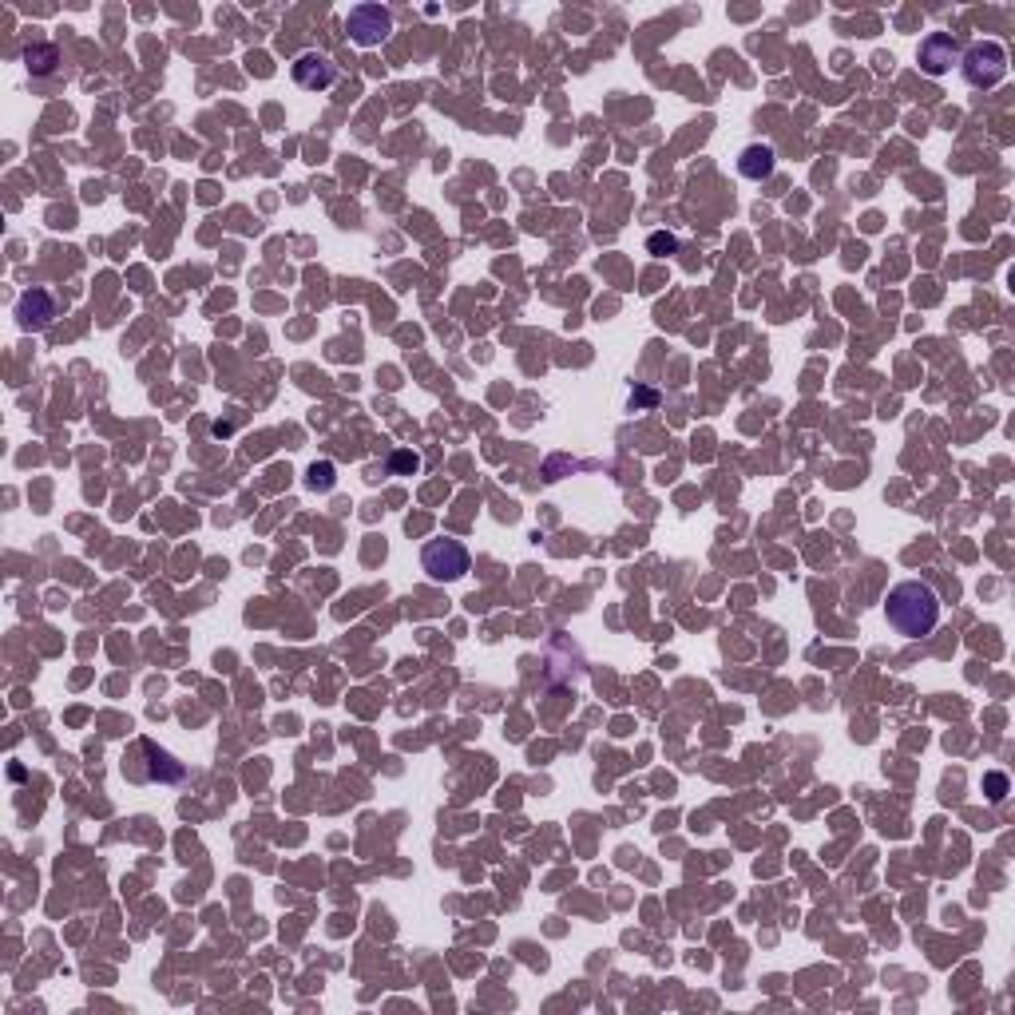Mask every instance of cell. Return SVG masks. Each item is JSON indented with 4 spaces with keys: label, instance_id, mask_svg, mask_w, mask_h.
<instances>
[{
    "label": "cell",
    "instance_id": "cell-1",
    "mask_svg": "<svg viewBox=\"0 0 1015 1015\" xmlns=\"http://www.w3.org/2000/svg\"><path fill=\"white\" fill-rule=\"evenodd\" d=\"M889 627L904 639H920L940 623V595L924 579H904L885 599Z\"/></svg>",
    "mask_w": 1015,
    "mask_h": 1015
},
{
    "label": "cell",
    "instance_id": "cell-2",
    "mask_svg": "<svg viewBox=\"0 0 1015 1015\" xmlns=\"http://www.w3.org/2000/svg\"><path fill=\"white\" fill-rule=\"evenodd\" d=\"M960 68L972 88H996L1008 76V48L1000 40H976L960 52Z\"/></svg>",
    "mask_w": 1015,
    "mask_h": 1015
},
{
    "label": "cell",
    "instance_id": "cell-3",
    "mask_svg": "<svg viewBox=\"0 0 1015 1015\" xmlns=\"http://www.w3.org/2000/svg\"><path fill=\"white\" fill-rule=\"evenodd\" d=\"M345 28H349V36H353L361 48H373V44H381V40L393 32V12H389L385 4H357V8L349 12Z\"/></svg>",
    "mask_w": 1015,
    "mask_h": 1015
},
{
    "label": "cell",
    "instance_id": "cell-4",
    "mask_svg": "<svg viewBox=\"0 0 1015 1015\" xmlns=\"http://www.w3.org/2000/svg\"><path fill=\"white\" fill-rule=\"evenodd\" d=\"M421 564L433 579H460L468 571V552L464 544L456 540H433L425 552H421Z\"/></svg>",
    "mask_w": 1015,
    "mask_h": 1015
},
{
    "label": "cell",
    "instance_id": "cell-5",
    "mask_svg": "<svg viewBox=\"0 0 1015 1015\" xmlns=\"http://www.w3.org/2000/svg\"><path fill=\"white\" fill-rule=\"evenodd\" d=\"M952 64H960V40L952 32H932L920 40V68L928 76H944Z\"/></svg>",
    "mask_w": 1015,
    "mask_h": 1015
},
{
    "label": "cell",
    "instance_id": "cell-6",
    "mask_svg": "<svg viewBox=\"0 0 1015 1015\" xmlns=\"http://www.w3.org/2000/svg\"><path fill=\"white\" fill-rule=\"evenodd\" d=\"M334 76H338V68H334V60L322 56V52H302V56L294 60V84L306 88V92H326V88L334 84Z\"/></svg>",
    "mask_w": 1015,
    "mask_h": 1015
},
{
    "label": "cell",
    "instance_id": "cell-7",
    "mask_svg": "<svg viewBox=\"0 0 1015 1015\" xmlns=\"http://www.w3.org/2000/svg\"><path fill=\"white\" fill-rule=\"evenodd\" d=\"M16 318L24 330H44L52 318H56V302L48 290H28L20 302H16Z\"/></svg>",
    "mask_w": 1015,
    "mask_h": 1015
},
{
    "label": "cell",
    "instance_id": "cell-8",
    "mask_svg": "<svg viewBox=\"0 0 1015 1015\" xmlns=\"http://www.w3.org/2000/svg\"><path fill=\"white\" fill-rule=\"evenodd\" d=\"M774 167H778V155H774V147H766V143H754V147H746V151L738 155V171H742L746 179H754V183L770 179Z\"/></svg>",
    "mask_w": 1015,
    "mask_h": 1015
},
{
    "label": "cell",
    "instance_id": "cell-9",
    "mask_svg": "<svg viewBox=\"0 0 1015 1015\" xmlns=\"http://www.w3.org/2000/svg\"><path fill=\"white\" fill-rule=\"evenodd\" d=\"M24 64H28L32 76H52L56 64H60V52H56V44H28L24 48Z\"/></svg>",
    "mask_w": 1015,
    "mask_h": 1015
},
{
    "label": "cell",
    "instance_id": "cell-10",
    "mask_svg": "<svg viewBox=\"0 0 1015 1015\" xmlns=\"http://www.w3.org/2000/svg\"><path fill=\"white\" fill-rule=\"evenodd\" d=\"M334 484V464L330 460H318V464H310V488H330Z\"/></svg>",
    "mask_w": 1015,
    "mask_h": 1015
},
{
    "label": "cell",
    "instance_id": "cell-11",
    "mask_svg": "<svg viewBox=\"0 0 1015 1015\" xmlns=\"http://www.w3.org/2000/svg\"><path fill=\"white\" fill-rule=\"evenodd\" d=\"M647 246H651L655 254H675L678 238H675V234H663V230H659V234H651V238H647Z\"/></svg>",
    "mask_w": 1015,
    "mask_h": 1015
},
{
    "label": "cell",
    "instance_id": "cell-12",
    "mask_svg": "<svg viewBox=\"0 0 1015 1015\" xmlns=\"http://www.w3.org/2000/svg\"><path fill=\"white\" fill-rule=\"evenodd\" d=\"M984 790H988L992 801H1004V797H1008V778H1004V774H988V778H984Z\"/></svg>",
    "mask_w": 1015,
    "mask_h": 1015
},
{
    "label": "cell",
    "instance_id": "cell-13",
    "mask_svg": "<svg viewBox=\"0 0 1015 1015\" xmlns=\"http://www.w3.org/2000/svg\"><path fill=\"white\" fill-rule=\"evenodd\" d=\"M417 464H421V460H417L413 452H397V456H393V468H397V472H409V468H417Z\"/></svg>",
    "mask_w": 1015,
    "mask_h": 1015
}]
</instances>
